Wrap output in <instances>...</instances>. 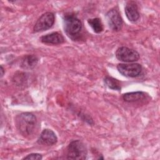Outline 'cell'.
<instances>
[{"instance_id":"cell-8","label":"cell","mask_w":160,"mask_h":160,"mask_svg":"<svg viewBox=\"0 0 160 160\" xmlns=\"http://www.w3.org/2000/svg\"><path fill=\"white\" fill-rule=\"evenodd\" d=\"M58 141V138L53 131L49 129H44L38 139V143L46 146H52Z\"/></svg>"},{"instance_id":"cell-5","label":"cell","mask_w":160,"mask_h":160,"mask_svg":"<svg viewBox=\"0 0 160 160\" xmlns=\"http://www.w3.org/2000/svg\"><path fill=\"white\" fill-rule=\"evenodd\" d=\"M115 55L118 60L124 62H132L139 59V54L136 51L125 46L119 47Z\"/></svg>"},{"instance_id":"cell-12","label":"cell","mask_w":160,"mask_h":160,"mask_svg":"<svg viewBox=\"0 0 160 160\" xmlns=\"http://www.w3.org/2000/svg\"><path fill=\"white\" fill-rule=\"evenodd\" d=\"M38 62V58L34 54H29L24 56L20 62V66L24 69H31Z\"/></svg>"},{"instance_id":"cell-1","label":"cell","mask_w":160,"mask_h":160,"mask_svg":"<svg viewBox=\"0 0 160 160\" xmlns=\"http://www.w3.org/2000/svg\"><path fill=\"white\" fill-rule=\"evenodd\" d=\"M15 123L19 132L24 137H28L32 135L35 131L38 121L34 114L25 112L16 116Z\"/></svg>"},{"instance_id":"cell-16","label":"cell","mask_w":160,"mask_h":160,"mask_svg":"<svg viewBox=\"0 0 160 160\" xmlns=\"http://www.w3.org/2000/svg\"><path fill=\"white\" fill-rule=\"evenodd\" d=\"M4 68H2V66H1V77L2 78L4 75Z\"/></svg>"},{"instance_id":"cell-14","label":"cell","mask_w":160,"mask_h":160,"mask_svg":"<svg viewBox=\"0 0 160 160\" xmlns=\"http://www.w3.org/2000/svg\"><path fill=\"white\" fill-rule=\"evenodd\" d=\"M89 25L96 33H101L103 31V24L99 18H91L88 20Z\"/></svg>"},{"instance_id":"cell-4","label":"cell","mask_w":160,"mask_h":160,"mask_svg":"<svg viewBox=\"0 0 160 160\" xmlns=\"http://www.w3.org/2000/svg\"><path fill=\"white\" fill-rule=\"evenodd\" d=\"M55 21L54 14L51 12H47L40 16L35 23L33 30L35 32H41L50 29Z\"/></svg>"},{"instance_id":"cell-3","label":"cell","mask_w":160,"mask_h":160,"mask_svg":"<svg viewBox=\"0 0 160 160\" xmlns=\"http://www.w3.org/2000/svg\"><path fill=\"white\" fill-rule=\"evenodd\" d=\"M64 29L68 36H77L82 29L81 21L74 15H66L63 20Z\"/></svg>"},{"instance_id":"cell-9","label":"cell","mask_w":160,"mask_h":160,"mask_svg":"<svg viewBox=\"0 0 160 160\" xmlns=\"http://www.w3.org/2000/svg\"><path fill=\"white\" fill-rule=\"evenodd\" d=\"M124 12L128 20L132 22L138 21L139 19L140 14L136 2L133 1L127 2L124 8Z\"/></svg>"},{"instance_id":"cell-15","label":"cell","mask_w":160,"mask_h":160,"mask_svg":"<svg viewBox=\"0 0 160 160\" xmlns=\"http://www.w3.org/2000/svg\"><path fill=\"white\" fill-rule=\"evenodd\" d=\"M42 159V156L41 154L39 153H31L24 158H22V159H31V160H41Z\"/></svg>"},{"instance_id":"cell-13","label":"cell","mask_w":160,"mask_h":160,"mask_svg":"<svg viewBox=\"0 0 160 160\" xmlns=\"http://www.w3.org/2000/svg\"><path fill=\"white\" fill-rule=\"evenodd\" d=\"M104 82L106 86L111 89L120 91L121 89V82L118 79L114 78L110 76H106L104 79Z\"/></svg>"},{"instance_id":"cell-6","label":"cell","mask_w":160,"mask_h":160,"mask_svg":"<svg viewBox=\"0 0 160 160\" xmlns=\"http://www.w3.org/2000/svg\"><path fill=\"white\" fill-rule=\"evenodd\" d=\"M117 69L122 76L128 78L137 77L142 71V66L138 63H121L118 64Z\"/></svg>"},{"instance_id":"cell-11","label":"cell","mask_w":160,"mask_h":160,"mask_svg":"<svg viewBox=\"0 0 160 160\" xmlns=\"http://www.w3.org/2000/svg\"><path fill=\"white\" fill-rule=\"evenodd\" d=\"M147 97L146 94L142 91H136L125 93L122 95V99L124 101L128 102H139L146 99Z\"/></svg>"},{"instance_id":"cell-10","label":"cell","mask_w":160,"mask_h":160,"mask_svg":"<svg viewBox=\"0 0 160 160\" xmlns=\"http://www.w3.org/2000/svg\"><path fill=\"white\" fill-rule=\"evenodd\" d=\"M40 40L42 42L49 44H59L64 42L63 36L58 32H53L42 36Z\"/></svg>"},{"instance_id":"cell-2","label":"cell","mask_w":160,"mask_h":160,"mask_svg":"<svg viewBox=\"0 0 160 160\" xmlns=\"http://www.w3.org/2000/svg\"><path fill=\"white\" fill-rule=\"evenodd\" d=\"M87 154V148L80 140L71 141L66 148V158L69 159L84 160L86 159Z\"/></svg>"},{"instance_id":"cell-7","label":"cell","mask_w":160,"mask_h":160,"mask_svg":"<svg viewBox=\"0 0 160 160\" xmlns=\"http://www.w3.org/2000/svg\"><path fill=\"white\" fill-rule=\"evenodd\" d=\"M106 18L109 27L114 31H119L121 29L123 24L122 19L116 8H112L108 11Z\"/></svg>"}]
</instances>
